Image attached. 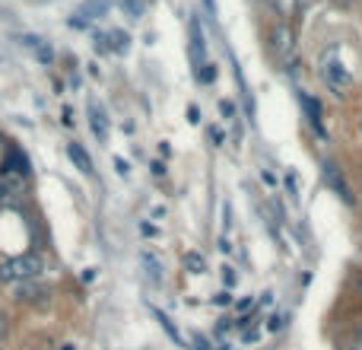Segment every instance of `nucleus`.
Wrapping results in <instances>:
<instances>
[{"label":"nucleus","instance_id":"20e7f679","mask_svg":"<svg viewBox=\"0 0 362 350\" xmlns=\"http://www.w3.org/2000/svg\"><path fill=\"white\" fill-rule=\"evenodd\" d=\"M293 29L289 26H276L274 29V51H276V57H283L286 61L289 55H293Z\"/></svg>","mask_w":362,"mask_h":350},{"label":"nucleus","instance_id":"7ed1b4c3","mask_svg":"<svg viewBox=\"0 0 362 350\" xmlns=\"http://www.w3.org/2000/svg\"><path fill=\"white\" fill-rule=\"evenodd\" d=\"M0 175H10V179H25V175H29V159H25L19 150H10V153H6V159L0 163Z\"/></svg>","mask_w":362,"mask_h":350},{"label":"nucleus","instance_id":"0eeeda50","mask_svg":"<svg viewBox=\"0 0 362 350\" xmlns=\"http://www.w3.org/2000/svg\"><path fill=\"white\" fill-rule=\"evenodd\" d=\"M48 293L51 290H45V287H32V281H23V287H19V300H25V303H35Z\"/></svg>","mask_w":362,"mask_h":350},{"label":"nucleus","instance_id":"ddd939ff","mask_svg":"<svg viewBox=\"0 0 362 350\" xmlns=\"http://www.w3.org/2000/svg\"><path fill=\"white\" fill-rule=\"evenodd\" d=\"M197 77H200V80H204V83L216 80V67H213V64H204V67L197 70Z\"/></svg>","mask_w":362,"mask_h":350},{"label":"nucleus","instance_id":"f3484780","mask_svg":"<svg viewBox=\"0 0 362 350\" xmlns=\"http://www.w3.org/2000/svg\"><path fill=\"white\" fill-rule=\"evenodd\" d=\"M204 4H206V6H213V0H204Z\"/></svg>","mask_w":362,"mask_h":350},{"label":"nucleus","instance_id":"dca6fc26","mask_svg":"<svg viewBox=\"0 0 362 350\" xmlns=\"http://www.w3.org/2000/svg\"><path fill=\"white\" fill-rule=\"evenodd\" d=\"M356 287H359V290H362V274H359V277H356Z\"/></svg>","mask_w":362,"mask_h":350},{"label":"nucleus","instance_id":"2eb2a0df","mask_svg":"<svg viewBox=\"0 0 362 350\" xmlns=\"http://www.w3.org/2000/svg\"><path fill=\"white\" fill-rule=\"evenodd\" d=\"M350 350H362V334H359V338H353V341H350Z\"/></svg>","mask_w":362,"mask_h":350},{"label":"nucleus","instance_id":"f257e3e1","mask_svg":"<svg viewBox=\"0 0 362 350\" xmlns=\"http://www.w3.org/2000/svg\"><path fill=\"white\" fill-rule=\"evenodd\" d=\"M45 271L42 255L35 252H25V255H16L10 261L0 264V283H23V281H35Z\"/></svg>","mask_w":362,"mask_h":350},{"label":"nucleus","instance_id":"39448f33","mask_svg":"<svg viewBox=\"0 0 362 350\" xmlns=\"http://www.w3.org/2000/svg\"><path fill=\"white\" fill-rule=\"evenodd\" d=\"M67 157L74 159V166H76V169H80L83 175H93V157H89V153L83 150L80 144H70V147H67Z\"/></svg>","mask_w":362,"mask_h":350},{"label":"nucleus","instance_id":"f8f14e48","mask_svg":"<svg viewBox=\"0 0 362 350\" xmlns=\"http://www.w3.org/2000/svg\"><path fill=\"white\" fill-rule=\"evenodd\" d=\"M185 264H187V268H191V271H197V274H200V271H204V258H200L197 252H191V255L185 258Z\"/></svg>","mask_w":362,"mask_h":350},{"label":"nucleus","instance_id":"9d476101","mask_svg":"<svg viewBox=\"0 0 362 350\" xmlns=\"http://www.w3.org/2000/svg\"><path fill=\"white\" fill-rule=\"evenodd\" d=\"M325 172H327V179H331V185L337 188L340 194H344V201H346V204H353V194H350V188L344 185V179H337V172H334V166H325Z\"/></svg>","mask_w":362,"mask_h":350},{"label":"nucleus","instance_id":"4468645a","mask_svg":"<svg viewBox=\"0 0 362 350\" xmlns=\"http://www.w3.org/2000/svg\"><path fill=\"white\" fill-rule=\"evenodd\" d=\"M6 332H10V319H6V312L0 309V338H6Z\"/></svg>","mask_w":362,"mask_h":350},{"label":"nucleus","instance_id":"1a4fd4ad","mask_svg":"<svg viewBox=\"0 0 362 350\" xmlns=\"http://www.w3.org/2000/svg\"><path fill=\"white\" fill-rule=\"evenodd\" d=\"M19 188H23V179H10V175H0V201H4V198H13V194H19Z\"/></svg>","mask_w":362,"mask_h":350},{"label":"nucleus","instance_id":"423d86ee","mask_svg":"<svg viewBox=\"0 0 362 350\" xmlns=\"http://www.w3.org/2000/svg\"><path fill=\"white\" fill-rule=\"evenodd\" d=\"M191 61L194 67H204V35H200L197 19L191 23Z\"/></svg>","mask_w":362,"mask_h":350},{"label":"nucleus","instance_id":"6e6552de","mask_svg":"<svg viewBox=\"0 0 362 350\" xmlns=\"http://www.w3.org/2000/svg\"><path fill=\"white\" fill-rule=\"evenodd\" d=\"M89 115H93V131L99 134L102 140H105V134H108V121H105V112H102V108H99V106H95V102H93V106H89Z\"/></svg>","mask_w":362,"mask_h":350},{"label":"nucleus","instance_id":"9b49d317","mask_svg":"<svg viewBox=\"0 0 362 350\" xmlns=\"http://www.w3.org/2000/svg\"><path fill=\"white\" fill-rule=\"evenodd\" d=\"M144 264H146V271H150V277H153V281H156V283L163 281V274H159V261L150 255V252H144Z\"/></svg>","mask_w":362,"mask_h":350},{"label":"nucleus","instance_id":"f03ea898","mask_svg":"<svg viewBox=\"0 0 362 350\" xmlns=\"http://www.w3.org/2000/svg\"><path fill=\"white\" fill-rule=\"evenodd\" d=\"M321 74H325V80H327V86L331 89H346L353 83V77H350V70L344 67V61H337V57H327L325 61V67H321Z\"/></svg>","mask_w":362,"mask_h":350}]
</instances>
